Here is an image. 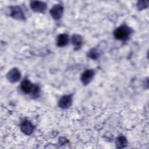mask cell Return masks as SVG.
Masks as SVG:
<instances>
[{"label":"cell","mask_w":149,"mask_h":149,"mask_svg":"<svg viewBox=\"0 0 149 149\" xmlns=\"http://www.w3.org/2000/svg\"><path fill=\"white\" fill-rule=\"evenodd\" d=\"M115 37L119 40L125 41L126 40L130 34V29L129 27L126 25H122L118 27L114 31Z\"/></svg>","instance_id":"6da1fadb"},{"label":"cell","mask_w":149,"mask_h":149,"mask_svg":"<svg viewBox=\"0 0 149 149\" xmlns=\"http://www.w3.org/2000/svg\"><path fill=\"white\" fill-rule=\"evenodd\" d=\"M63 13V8L61 5H54L50 10V14L51 16L56 20L59 19Z\"/></svg>","instance_id":"7a4b0ae2"},{"label":"cell","mask_w":149,"mask_h":149,"mask_svg":"<svg viewBox=\"0 0 149 149\" xmlns=\"http://www.w3.org/2000/svg\"><path fill=\"white\" fill-rule=\"evenodd\" d=\"M10 16L17 20H23L24 16L22 8L18 6H14L10 8Z\"/></svg>","instance_id":"3957f363"},{"label":"cell","mask_w":149,"mask_h":149,"mask_svg":"<svg viewBox=\"0 0 149 149\" xmlns=\"http://www.w3.org/2000/svg\"><path fill=\"white\" fill-rule=\"evenodd\" d=\"M30 5L31 9L36 12H42L47 8L46 3L41 1H31Z\"/></svg>","instance_id":"277c9868"},{"label":"cell","mask_w":149,"mask_h":149,"mask_svg":"<svg viewBox=\"0 0 149 149\" xmlns=\"http://www.w3.org/2000/svg\"><path fill=\"white\" fill-rule=\"evenodd\" d=\"M7 78L11 83L17 82L20 78V73L17 68H13L8 73Z\"/></svg>","instance_id":"5b68a950"},{"label":"cell","mask_w":149,"mask_h":149,"mask_svg":"<svg viewBox=\"0 0 149 149\" xmlns=\"http://www.w3.org/2000/svg\"><path fill=\"white\" fill-rule=\"evenodd\" d=\"M72 97L71 95H66L62 96L59 102V106L62 109L68 108L72 104Z\"/></svg>","instance_id":"8992f818"},{"label":"cell","mask_w":149,"mask_h":149,"mask_svg":"<svg viewBox=\"0 0 149 149\" xmlns=\"http://www.w3.org/2000/svg\"><path fill=\"white\" fill-rule=\"evenodd\" d=\"M20 129L23 133L27 135H29L33 133L34 126L29 120H24L21 123Z\"/></svg>","instance_id":"52a82bcc"},{"label":"cell","mask_w":149,"mask_h":149,"mask_svg":"<svg viewBox=\"0 0 149 149\" xmlns=\"http://www.w3.org/2000/svg\"><path fill=\"white\" fill-rule=\"evenodd\" d=\"M94 75V70L88 69L84 71L81 76V80L84 84H88L92 80Z\"/></svg>","instance_id":"ba28073f"},{"label":"cell","mask_w":149,"mask_h":149,"mask_svg":"<svg viewBox=\"0 0 149 149\" xmlns=\"http://www.w3.org/2000/svg\"><path fill=\"white\" fill-rule=\"evenodd\" d=\"M34 87V86H33L32 83L27 79H24V80H23L20 85L21 90L25 94H29L30 93H32Z\"/></svg>","instance_id":"9c48e42d"},{"label":"cell","mask_w":149,"mask_h":149,"mask_svg":"<svg viewBox=\"0 0 149 149\" xmlns=\"http://www.w3.org/2000/svg\"><path fill=\"white\" fill-rule=\"evenodd\" d=\"M72 40L73 45L75 48V49H77L80 48L83 42V39L78 34H74L72 36Z\"/></svg>","instance_id":"30bf717a"},{"label":"cell","mask_w":149,"mask_h":149,"mask_svg":"<svg viewBox=\"0 0 149 149\" xmlns=\"http://www.w3.org/2000/svg\"><path fill=\"white\" fill-rule=\"evenodd\" d=\"M68 42V36L66 34H61L58 36L57 38V45L59 47H63L67 44Z\"/></svg>","instance_id":"8fae6325"},{"label":"cell","mask_w":149,"mask_h":149,"mask_svg":"<svg viewBox=\"0 0 149 149\" xmlns=\"http://www.w3.org/2000/svg\"><path fill=\"white\" fill-rule=\"evenodd\" d=\"M116 145L119 148L125 147L127 145L126 139L124 136L118 137L116 140Z\"/></svg>","instance_id":"7c38bea8"},{"label":"cell","mask_w":149,"mask_h":149,"mask_svg":"<svg viewBox=\"0 0 149 149\" xmlns=\"http://www.w3.org/2000/svg\"><path fill=\"white\" fill-rule=\"evenodd\" d=\"M148 6V1H140L137 3V6L139 9L142 10L146 9Z\"/></svg>","instance_id":"4fadbf2b"},{"label":"cell","mask_w":149,"mask_h":149,"mask_svg":"<svg viewBox=\"0 0 149 149\" xmlns=\"http://www.w3.org/2000/svg\"><path fill=\"white\" fill-rule=\"evenodd\" d=\"M98 55H99V54L97 52V50H96L95 49H92L90 51L88 54V56L94 59H97L98 57Z\"/></svg>","instance_id":"5bb4252c"}]
</instances>
